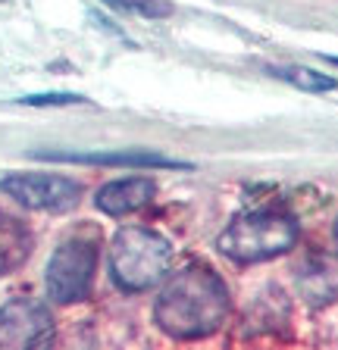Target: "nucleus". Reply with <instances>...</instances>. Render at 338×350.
<instances>
[{"mask_svg":"<svg viewBox=\"0 0 338 350\" xmlns=\"http://www.w3.org/2000/svg\"><path fill=\"white\" fill-rule=\"evenodd\" d=\"M97 266V247L88 238H69L57 247L44 272L47 297L53 304H79L88 297Z\"/></svg>","mask_w":338,"mask_h":350,"instance_id":"obj_4","label":"nucleus"},{"mask_svg":"<svg viewBox=\"0 0 338 350\" xmlns=\"http://www.w3.org/2000/svg\"><path fill=\"white\" fill-rule=\"evenodd\" d=\"M229 316V291L222 278L200 262L185 266L182 272L169 275L154 306L157 325L169 338L194 341L213 335Z\"/></svg>","mask_w":338,"mask_h":350,"instance_id":"obj_1","label":"nucleus"},{"mask_svg":"<svg viewBox=\"0 0 338 350\" xmlns=\"http://www.w3.org/2000/svg\"><path fill=\"white\" fill-rule=\"evenodd\" d=\"M47 160L63 163H85V166H129V169H182L185 163H176L169 157L151 150H122V153H44Z\"/></svg>","mask_w":338,"mask_h":350,"instance_id":"obj_9","label":"nucleus"},{"mask_svg":"<svg viewBox=\"0 0 338 350\" xmlns=\"http://www.w3.org/2000/svg\"><path fill=\"white\" fill-rule=\"evenodd\" d=\"M31 244L35 238L23 219L0 213V278L25 266V260L31 256Z\"/></svg>","mask_w":338,"mask_h":350,"instance_id":"obj_10","label":"nucleus"},{"mask_svg":"<svg viewBox=\"0 0 338 350\" xmlns=\"http://www.w3.org/2000/svg\"><path fill=\"white\" fill-rule=\"evenodd\" d=\"M298 241V222L288 213L263 210L238 216L226 232L216 238V250L232 262H263L282 256Z\"/></svg>","mask_w":338,"mask_h":350,"instance_id":"obj_3","label":"nucleus"},{"mask_svg":"<svg viewBox=\"0 0 338 350\" xmlns=\"http://www.w3.org/2000/svg\"><path fill=\"white\" fill-rule=\"evenodd\" d=\"M154 194H157V185L151 182V178L135 175V178H119V182L103 185V188L97 191L94 204H97V210L107 213V216H129V213L151 204Z\"/></svg>","mask_w":338,"mask_h":350,"instance_id":"obj_8","label":"nucleus"},{"mask_svg":"<svg viewBox=\"0 0 338 350\" xmlns=\"http://www.w3.org/2000/svg\"><path fill=\"white\" fill-rule=\"evenodd\" d=\"M107 7L125 10V13H138V16H151V19H160L169 16V3L166 0H103Z\"/></svg>","mask_w":338,"mask_h":350,"instance_id":"obj_12","label":"nucleus"},{"mask_svg":"<svg viewBox=\"0 0 338 350\" xmlns=\"http://www.w3.org/2000/svg\"><path fill=\"white\" fill-rule=\"evenodd\" d=\"M335 241H338V222H335Z\"/></svg>","mask_w":338,"mask_h":350,"instance_id":"obj_14","label":"nucleus"},{"mask_svg":"<svg viewBox=\"0 0 338 350\" xmlns=\"http://www.w3.org/2000/svg\"><path fill=\"white\" fill-rule=\"evenodd\" d=\"M172 262V247L163 234L144 226H125L110 244V275L129 294L160 284Z\"/></svg>","mask_w":338,"mask_h":350,"instance_id":"obj_2","label":"nucleus"},{"mask_svg":"<svg viewBox=\"0 0 338 350\" xmlns=\"http://www.w3.org/2000/svg\"><path fill=\"white\" fill-rule=\"evenodd\" d=\"M0 191L13 197L16 204L44 213H66L79 206L81 200V185L75 178H66V175L13 172L7 178H0Z\"/></svg>","mask_w":338,"mask_h":350,"instance_id":"obj_5","label":"nucleus"},{"mask_svg":"<svg viewBox=\"0 0 338 350\" xmlns=\"http://www.w3.org/2000/svg\"><path fill=\"white\" fill-rule=\"evenodd\" d=\"M23 103H31V107H53V103H81V97L75 94H35V97H23Z\"/></svg>","mask_w":338,"mask_h":350,"instance_id":"obj_13","label":"nucleus"},{"mask_svg":"<svg viewBox=\"0 0 338 350\" xmlns=\"http://www.w3.org/2000/svg\"><path fill=\"white\" fill-rule=\"evenodd\" d=\"M298 294L310 306L338 304V254H316L298 266Z\"/></svg>","mask_w":338,"mask_h":350,"instance_id":"obj_7","label":"nucleus"},{"mask_svg":"<svg viewBox=\"0 0 338 350\" xmlns=\"http://www.w3.org/2000/svg\"><path fill=\"white\" fill-rule=\"evenodd\" d=\"M53 341V316L44 304L16 297L0 306V350H29Z\"/></svg>","mask_w":338,"mask_h":350,"instance_id":"obj_6","label":"nucleus"},{"mask_svg":"<svg viewBox=\"0 0 338 350\" xmlns=\"http://www.w3.org/2000/svg\"><path fill=\"white\" fill-rule=\"evenodd\" d=\"M282 81L301 88V91H310V94H326V91H335L338 81L332 75H323L316 69H304V66H282V69H272Z\"/></svg>","mask_w":338,"mask_h":350,"instance_id":"obj_11","label":"nucleus"}]
</instances>
